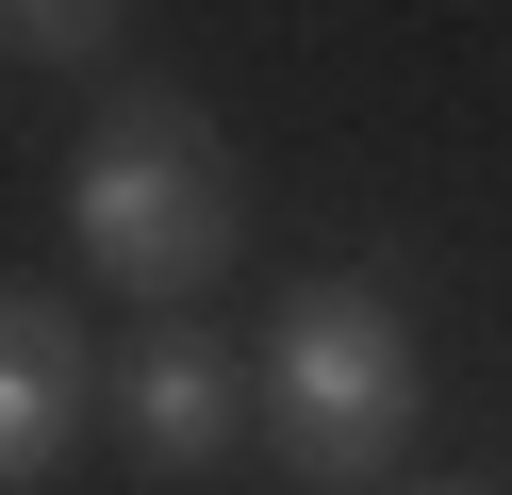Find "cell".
<instances>
[{
  "mask_svg": "<svg viewBox=\"0 0 512 495\" xmlns=\"http://www.w3.org/2000/svg\"><path fill=\"white\" fill-rule=\"evenodd\" d=\"M100 413V330L50 281H0V495H34Z\"/></svg>",
  "mask_w": 512,
  "mask_h": 495,
  "instance_id": "3",
  "label": "cell"
},
{
  "mask_svg": "<svg viewBox=\"0 0 512 495\" xmlns=\"http://www.w3.org/2000/svg\"><path fill=\"white\" fill-rule=\"evenodd\" d=\"M397 495H496V479H397Z\"/></svg>",
  "mask_w": 512,
  "mask_h": 495,
  "instance_id": "6",
  "label": "cell"
},
{
  "mask_svg": "<svg viewBox=\"0 0 512 495\" xmlns=\"http://www.w3.org/2000/svg\"><path fill=\"white\" fill-rule=\"evenodd\" d=\"M413 413H430V380H413V314L380 281H281L265 314V363H248V429H265L281 462H298L314 495H364L413 462Z\"/></svg>",
  "mask_w": 512,
  "mask_h": 495,
  "instance_id": "2",
  "label": "cell"
},
{
  "mask_svg": "<svg viewBox=\"0 0 512 495\" xmlns=\"http://www.w3.org/2000/svg\"><path fill=\"white\" fill-rule=\"evenodd\" d=\"M67 231H83V264H100L116 297L182 314V297H215L232 248H248V165H232V132L182 83H116L100 132H83V165H67Z\"/></svg>",
  "mask_w": 512,
  "mask_h": 495,
  "instance_id": "1",
  "label": "cell"
},
{
  "mask_svg": "<svg viewBox=\"0 0 512 495\" xmlns=\"http://www.w3.org/2000/svg\"><path fill=\"white\" fill-rule=\"evenodd\" d=\"M133 0H0V66H116Z\"/></svg>",
  "mask_w": 512,
  "mask_h": 495,
  "instance_id": "5",
  "label": "cell"
},
{
  "mask_svg": "<svg viewBox=\"0 0 512 495\" xmlns=\"http://www.w3.org/2000/svg\"><path fill=\"white\" fill-rule=\"evenodd\" d=\"M116 413H133L149 479H199V462H232V429H248V363L215 347V330H149V347L116 363Z\"/></svg>",
  "mask_w": 512,
  "mask_h": 495,
  "instance_id": "4",
  "label": "cell"
}]
</instances>
